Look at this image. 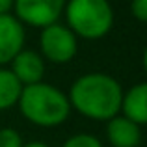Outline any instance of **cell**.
Returning <instances> with one entry per match:
<instances>
[{"instance_id":"15","label":"cell","mask_w":147,"mask_h":147,"mask_svg":"<svg viewBox=\"0 0 147 147\" xmlns=\"http://www.w3.org/2000/svg\"><path fill=\"white\" fill-rule=\"evenodd\" d=\"M22 147H50V145L43 144V142H28V144H24Z\"/></svg>"},{"instance_id":"4","label":"cell","mask_w":147,"mask_h":147,"mask_svg":"<svg viewBox=\"0 0 147 147\" xmlns=\"http://www.w3.org/2000/svg\"><path fill=\"white\" fill-rule=\"evenodd\" d=\"M39 50L43 60H49L52 63H67L78 52V37L65 24L54 22L41 28Z\"/></svg>"},{"instance_id":"6","label":"cell","mask_w":147,"mask_h":147,"mask_svg":"<svg viewBox=\"0 0 147 147\" xmlns=\"http://www.w3.org/2000/svg\"><path fill=\"white\" fill-rule=\"evenodd\" d=\"M24 24L13 13L0 15V67L11 63V60L24 49Z\"/></svg>"},{"instance_id":"10","label":"cell","mask_w":147,"mask_h":147,"mask_svg":"<svg viewBox=\"0 0 147 147\" xmlns=\"http://www.w3.org/2000/svg\"><path fill=\"white\" fill-rule=\"evenodd\" d=\"M22 84L7 67H0V112H6L17 104Z\"/></svg>"},{"instance_id":"9","label":"cell","mask_w":147,"mask_h":147,"mask_svg":"<svg viewBox=\"0 0 147 147\" xmlns=\"http://www.w3.org/2000/svg\"><path fill=\"white\" fill-rule=\"evenodd\" d=\"M123 117L134 121L136 125H145L147 123V84L140 82L123 91L121 95V108Z\"/></svg>"},{"instance_id":"2","label":"cell","mask_w":147,"mask_h":147,"mask_svg":"<svg viewBox=\"0 0 147 147\" xmlns=\"http://www.w3.org/2000/svg\"><path fill=\"white\" fill-rule=\"evenodd\" d=\"M22 117L32 125L52 129L67 121L71 114L67 93L49 82H37L30 86H22L21 97L17 100Z\"/></svg>"},{"instance_id":"3","label":"cell","mask_w":147,"mask_h":147,"mask_svg":"<svg viewBox=\"0 0 147 147\" xmlns=\"http://www.w3.org/2000/svg\"><path fill=\"white\" fill-rule=\"evenodd\" d=\"M63 13L65 26L82 39H100L114 26V9L108 0H67Z\"/></svg>"},{"instance_id":"13","label":"cell","mask_w":147,"mask_h":147,"mask_svg":"<svg viewBox=\"0 0 147 147\" xmlns=\"http://www.w3.org/2000/svg\"><path fill=\"white\" fill-rule=\"evenodd\" d=\"M130 13L138 22H147V0H132Z\"/></svg>"},{"instance_id":"14","label":"cell","mask_w":147,"mask_h":147,"mask_svg":"<svg viewBox=\"0 0 147 147\" xmlns=\"http://www.w3.org/2000/svg\"><path fill=\"white\" fill-rule=\"evenodd\" d=\"M13 9V0H0V15H7Z\"/></svg>"},{"instance_id":"1","label":"cell","mask_w":147,"mask_h":147,"mask_svg":"<svg viewBox=\"0 0 147 147\" xmlns=\"http://www.w3.org/2000/svg\"><path fill=\"white\" fill-rule=\"evenodd\" d=\"M123 88L112 75L86 73L71 84L67 93L71 110L93 121H108L119 114Z\"/></svg>"},{"instance_id":"11","label":"cell","mask_w":147,"mask_h":147,"mask_svg":"<svg viewBox=\"0 0 147 147\" xmlns=\"http://www.w3.org/2000/svg\"><path fill=\"white\" fill-rule=\"evenodd\" d=\"M61 147H104V145L97 136H93V134L78 132V134H75V136L67 138V140L61 144Z\"/></svg>"},{"instance_id":"8","label":"cell","mask_w":147,"mask_h":147,"mask_svg":"<svg viewBox=\"0 0 147 147\" xmlns=\"http://www.w3.org/2000/svg\"><path fill=\"white\" fill-rule=\"evenodd\" d=\"M106 136L112 147H138L142 142V127L117 114L106 121Z\"/></svg>"},{"instance_id":"7","label":"cell","mask_w":147,"mask_h":147,"mask_svg":"<svg viewBox=\"0 0 147 147\" xmlns=\"http://www.w3.org/2000/svg\"><path fill=\"white\" fill-rule=\"evenodd\" d=\"M11 69L9 71L17 76V80L22 86L43 82L45 75V60L39 52L32 49H22L17 56L11 60Z\"/></svg>"},{"instance_id":"12","label":"cell","mask_w":147,"mask_h":147,"mask_svg":"<svg viewBox=\"0 0 147 147\" xmlns=\"http://www.w3.org/2000/svg\"><path fill=\"white\" fill-rule=\"evenodd\" d=\"M22 145H24V142L15 129H9V127L0 129V147H22Z\"/></svg>"},{"instance_id":"5","label":"cell","mask_w":147,"mask_h":147,"mask_svg":"<svg viewBox=\"0 0 147 147\" xmlns=\"http://www.w3.org/2000/svg\"><path fill=\"white\" fill-rule=\"evenodd\" d=\"M67 0H13L15 17L32 28H45L58 22Z\"/></svg>"}]
</instances>
